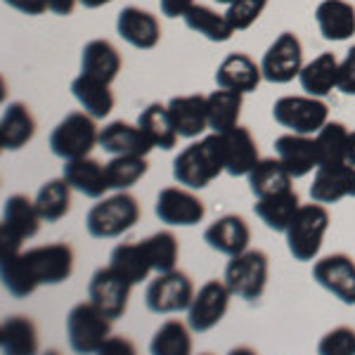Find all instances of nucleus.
<instances>
[{
    "label": "nucleus",
    "instance_id": "23",
    "mask_svg": "<svg viewBox=\"0 0 355 355\" xmlns=\"http://www.w3.org/2000/svg\"><path fill=\"white\" fill-rule=\"evenodd\" d=\"M62 175H64V180L71 185V190L81 192L90 199H102L112 190L110 178H107V166L95 162V159H90V157L64 162Z\"/></svg>",
    "mask_w": 355,
    "mask_h": 355
},
{
    "label": "nucleus",
    "instance_id": "29",
    "mask_svg": "<svg viewBox=\"0 0 355 355\" xmlns=\"http://www.w3.org/2000/svg\"><path fill=\"white\" fill-rule=\"evenodd\" d=\"M339 67L341 62L334 53H320L308 64H303L299 73L301 88L306 90V95L327 97L339 85Z\"/></svg>",
    "mask_w": 355,
    "mask_h": 355
},
{
    "label": "nucleus",
    "instance_id": "4",
    "mask_svg": "<svg viewBox=\"0 0 355 355\" xmlns=\"http://www.w3.org/2000/svg\"><path fill=\"white\" fill-rule=\"evenodd\" d=\"M140 220V204L128 190L100 199L85 216V230L95 239H116Z\"/></svg>",
    "mask_w": 355,
    "mask_h": 355
},
{
    "label": "nucleus",
    "instance_id": "6",
    "mask_svg": "<svg viewBox=\"0 0 355 355\" xmlns=\"http://www.w3.org/2000/svg\"><path fill=\"white\" fill-rule=\"evenodd\" d=\"M270 275V259L261 249H246L242 254L230 256L225 266V284L237 299L254 303L263 296Z\"/></svg>",
    "mask_w": 355,
    "mask_h": 355
},
{
    "label": "nucleus",
    "instance_id": "14",
    "mask_svg": "<svg viewBox=\"0 0 355 355\" xmlns=\"http://www.w3.org/2000/svg\"><path fill=\"white\" fill-rule=\"evenodd\" d=\"M157 218L173 227H192L199 225L206 216V206L190 187H164L157 194L154 204Z\"/></svg>",
    "mask_w": 355,
    "mask_h": 355
},
{
    "label": "nucleus",
    "instance_id": "1",
    "mask_svg": "<svg viewBox=\"0 0 355 355\" xmlns=\"http://www.w3.org/2000/svg\"><path fill=\"white\" fill-rule=\"evenodd\" d=\"M73 272V249L64 242L19 251L10 259H0L3 287L12 299H26L41 284H62Z\"/></svg>",
    "mask_w": 355,
    "mask_h": 355
},
{
    "label": "nucleus",
    "instance_id": "45",
    "mask_svg": "<svg viewBox=\"0 0 355 355\" xmlns=\"http://www.w3.org/2000/svg\"><path fill=\"white\" fill-rule=\"evenodd\" d=\"M8 8L17 10L21 15H28V17H38L48 10V0H3Z\"/></svg>",
    "mask_w": 355,
    "mask_h": 355
},
{
    "label": "nucleus",
    "instance_id": "2",
    "mask_svg": "<svg viewBox=\"0 0 355 355\" xmlns=\"http://www.w3.org/2000/svg\"><path fill=\"white\" fill-rule=\"evenodd\" d=\"M220 173H225L220 133H211L192 142L173 159L175 182L190 190H204Z\"/></svg>",
    "mask_w": 355,
    "mask_h": 355
},
{
    "label": "nucleus",
    "instance_id": "31",
    "mask_svg": "<svg viewBox=\"0 0 355 355\" xmlns=\"http://www.w3.org/2000/svg\"><path fill=\"white\" fill-rule=\"evenodd\" d=\"M0 348L5 355H33L38 353L36 322L26 315H10L0 324Z\"/></svg>",
    "mask_w": 355,
    "mask_h": 355
},
{
    "label": "nucleus",
    "instance_id": "35",
    "mask_svg": "<svg viewBox=\"0 0 355 355\" xmlns=\"http://www.w3.org/2000/svg\"><path fill=\"white\" fill-rule=\"evenodd\" d=\"M182 21H185V26L190 28V31L202 33L206 41H211V43H227L234 33H237L230 21H227V17L216 12L209 5L194 3L192 8L182 15Z\"/></svg>",
    "mask_w": 355,
    "mask_h": 355
},
{
    "label": "nucleus",
    "instance_id": "7",
    "mask_svg": "<svg viewBox=\"0 0 355 355\" xmlns=\"http://www.w3.org/2000/svg\"><path fill=\"white\" fill-rule=\"evenodd\" d=\"M97 119L88 112H71L62 119L50 133V150L55 157L71 162V159L88 157L100 145V128Z\"/></svg>",
    "mask_w": 355,
    "mask_h": 355
},
{
    "label": "nucleus",
    "instance_id": "19",
    "mask_svg": "<svg viewBox=\"0 0 355 355\" xmlns=\"http://www.w3.org/2000/svg\"><path fill=\"white\" fill-rule=\"evenodd\" d=\"M223 142V159H225V173L232 178L249 175V171L261 162L259 145L246 125H234V128L220 133Z\"/></svg>",
    "mask_w": 355,
    "mask_h": 355
},
{
    "label": "nucleus",
    "instance_id": "49",
    "mask_svg": "<svg viewBox=\"0 0 355 355\" xmlns=\"http://www.w3.org/2000/svg\"><path fill=\"white\" fill-rule=\"evenodd\" d=\"M346 162L355 166V130H351L348 135V147H346Z\"/></svg>",
    "mask_w": 355,
    "mask_h": 355
},
{
    "label": "nucleus",
    "instance_id": "22",
    "mask_svg": "<svg viewBox=\"0 0 355 355\" xmlns=\"http://www.w3.org/2000/svg\"><path fill=\"white\" fill-rule=\"evenodd\" d=\"M166 107L178 135L185 140H194L209 128V102L204 95H178Z\"/></svg>",
    "mask_w": 355,
    "mask_h": 355
},
{
    "label": "nucleus",
    "instance_id": "46",
    "mask_svg": "<svg viewBox=\"0 0 355 355\" xmlns=\"http://www.w3.org/2000/svg\"><path fill=\"white\" fill-rule=\"evenodd\" d=\"M194 5V0H159V8H162V15L168 17V19H178L182 17Z\"/></svg>",
    "mask_w": 355,
    "mask_h": 355
},
{
    "label": "nucleus",
    "instance_id": "37",
    "mask_svg": "<svg viewBox=\"0 0 355 355\" xmlns=\"http://www.w3.org/2000/svg\"><path fill=\"white\" fill-rule=\"evenodd\" d=\"M33 202H36L43 223H60L71 209V185L64 180V175L53 178V180L43 182Z\"/></svg>",
    "mask_w": 355,
    "mask_h": 355
},
{
    "label": "nucleus",
    "instance_id": "27",
    "mask_svg": "<svg viewBox=\"0 0 355 355\" xmlns=\"http://www.w3.org/2000/svg\"><path fill=\"white\" fill-rule=\"evenodd\" d=\"M112 83L102 81V78L88 76V73H78L71 81V95L76 97V102L83 107V112H88L93 119H107L116 105V97H114Z\"/></svg>",
    "mask_w": 355,
    "mask_h": 355
},
{
    "label": "nucleus",
    "instance_id": "21",
    "mask_svg": "<svg viewBox=\"0 0 355 355\" xmlns=\"http://www.w3.org/2000/svg\"><path fill=\"white\" fill-rule=\"evenodd\" d=\"M263 81L261 64H256L246 53H232L216 69V85L237 93H254Z\"/></svg>",
    "mask_w": 355,
    "mask_h": 355
},
{
    "label": "nucleus",
    "instance_id": "9",
    "mask_svg": "<svg viewBox=\"0 0 355 355\" xmlns=\"http://www.w3.org/2000/svg\"><path fill=\"white\" fill-rule=\"evenodd\" d=\"M272 119L289 133L318 135L320 128L329 121V107L322 102V97L284 95L275 100Z\"/></svg>",
    "mask_w": 355,
    "mask_h": 355
},
{
    "label": "nucleus",
    "instance_id": "33",
    "mask_svg": "<svg viewBox=\"0 0 355 355\" xmlns=\"http://www.w3.org/2000/svg\"><path fill=\"white\" fill-rule=\"evenodd\" d=\"M299 206H301V199H299V194L294 192V187H291L287 192H277V194H270V197L256 199L254 211L268 230L284 232L291 218H294V214L299 211Z\"/></svg>",
    "mask_w": 355,
    "mask_h": 355
},
{
    "label": "nucleus",
    "instance_id": "28",
    "mask_svg": "<svg viewBox=\"0 0 355 355\" xmlns=\"http://www.w3.org/2000/svg\"><path fill=\"white\" fill-rule=\"evenodd\" d=\"M123 67L121 53L116 50V45L105 41V38H95L88 41L81 50V73L88 76L102 78V81L112 83L119 76Z\"/></svg>",
    "mask_w": 355,
    "mask_h": 355
},
{
    "label": "nucleus",
    "instance_id": "3",
    "mask_svg": "<svg viewBox=\"0 0 355 355\" xmlns=\"http://www.w3.org/2000/svg\"><path fill=\"white\" fill-rule=\"evenodd\" d=\"M329 223L331 216L324 204L311 202L299 206V211H296L287 230H284V234H287V249L294 256V261L308 263L318 259L324 242V234L329 230Z\"/></svg>",
    "mask_w": 355,
    "mask_h": 355
},
{
    "label": "nucleus",
    "instance_id": "5",
    "mask_svg": "<svg viewBox=\"0 0 355 355\" xmlns=\"http://www.w3.org/2000/svg\"><path fill=\"white\" fill-rule=\"evenodd\" d=\"M41 223L43 218L36 209V202L26 194H12L5 199L3 223H0V259L19 254L21 244L41 232Z\"/></svg>",
    "mask_w": 355,
    "mask_h": 355
},
{
    "label": "nucleus",
    "instance_id": "30",
    "mask_svg": "<svg viewBox=\"0 0 355 355\" xmlns=\"http://www.w3.org/2000/svg\"><path fill=\"white\" fill-rule=\"evenodd\" d=\"M137 125L140 130L147 135V140L152 142L154 150H173L180 140L178 135L173 121H171V114H168V107L162 105V102H152L147 105L145 110L140 112L137 116Z\"/></svg>",
    "mask_w": 355,
    "mask_h": 355
},
{
    "label": "nucleus",
    "instance_id": "18",
    "mask_svg": "<svg viewBox=\"0 0 355 355\" xmlns=\"http://www.w3.org/2000/svg\"><path fill=\"white\" fill-rule=\"evenodd\" d=\"M275 152H277V159L284 164V168L289 171L291 178H303L313 173L320 166L318 142H315L313 135H279L275 140Z\"/></svg>",
    "mask_w": 355,
    "mask_h": 355
},
{
    "label": "nucleus",
    "instance_id": "47",
    "mask_svg": "<svg viewBox=\"0 0 355 355\" xmlns=\"http://www.w3.org/2000/svg\"><path fill=\"white\" fill-rule=\"evenodd\" d=\"M78 0H48V10L57 17H69L76 10Z\"/></svg>",
    "mask_w": 355,
    "mask_h": 355
},
{
    "label": "nucleus",
    "instance_id": "13",
    "mask_svg": "<svg viewBox=\"0 0 355 355\" xmlns=\"http://www.w3.org/2000/svg\"><path fill=\"white\" fill-rule=\"evenodd\" d=\"M130 289H133V284L123 279L112 266L97 268L88 282V299L110 320H119L128 311Z\"/></svg>",
    "mask_w": 355,
    "mask_h": 355
},
{
    "label": "nucleus",
    "instance_id": "11",
    "mask_svg": "<svg viewBox=\"0 0 355 355\" xmlns=\"http://www.w3.org/2000/svg\"><path fill=\"white\" fill-rule=\"evenodd\" d=\"M303 69V45L294 31H282L263 53L261 71L263 81L284 85L299 78Z\"/></svg>",
    "mask_w": 355,
    "mask_h": 355
},
{
    "label": "nucleus",
    "instance_id": "51",
    "mask_svg": "<svg viewBox=\"0 0 355 355\" xmlns=\"http://www.w3.org/2000/svg\"><path fill=\"white\" fill-rule=\"evenodd\" d=\"M214 3H218V5H230L232 0H214Z\"/></svg>",
    "mask_w": 355,
    "mask_h": 355
},
{
    "label": "nucleus",
    "instance_id": "48",
    "mask_svg": "<svg viewBox=\"0 0 355 355\" xmlns=\"http://www.w3.org/2000/svg\"><path fill=\"white\" fill-rule=\"evenodd\" d=\"M110 351H125V353H133V343H128L125 339H116V336H110V341L105 343L102 353H110Z\"/></svg>",
    "mask_w": 355,
    "mask_h": 355
},
{
    "label": "nucleus",
    "instance_id": "16",
    "mask_svg": "<svg viewBox=\"0 0 355 355\" xmlns=\"http://www.w3.org/2000/svg\"><path fill=\"white\" fill-rule=\"evenodd\" d=\"M346 197H355V166L343 164H320L315 168L311 199L324 206L336 204Z\"/></svg>",
    "mask_w": 355,
    "mask_h": 355
},
{
    "label": "nucleus",
    "instance_id": "40",
    "mask_svg": "<svg viewBox=\"0 0 355 355\" xmlns=\"http://www.w3.org/2000/svg\"><path fill=\"white\" fill-rule=\"evenodd\" d=\"M142 246H145L154 272L175 270L178 256H180V244H178V237L171 230H159L150 234L147 239H142Z\"/></svg>",
    "mask_w": 355,
    "mask_h": 355
},
{
    "label": "nucleus",
    "instance_id": "43",
    "mask_svg": "<svg viewBox=\"0 0 355 355\" xmlns=\"http://www.w3.org/2000/svg\"><path fill=\"white\" fill-rule=\"evenodd\" d=\"M320 355H355V329L353 327H334L320 339Z\"/></svg>",
    "mask_w": 355,
    "mask_h": 355
},
{
    "label": "nucleus",
    "instance_id": "17",
    "mask_svg": "<svg viewBox=\"0 0 355 355\" xmlns=\"http://www.w3.org/2000/svg\"><path fill=\"white\" fill-rule=\"evenodd\" d=\"M116 33L137 50H154L162 41V24L157 15L135 5H125L116 17Z\"/></svg>",
    "mask_w": 355,
    "mask_h": 355
},
{
    "label": "nucleus",
    "instance_id": "15",
    "mask_svg": "<svg viewBox=\"0 0 355 355\" xmlns=\"http://www.w3.org/2000/svg\"><path fill=\"white\" fill-rule=\"evenodd\" d=\"M313 279L346 306H355V261L348 254H329L313 266Z\"/></svg>",
    "mask_w": 355,
    "mask_h": 355
},
{
    "label": "nucleus",
    "instance_id": "10",
    "mask_svg": "<svg viewBox=\"0 0 355 355\" xmlns=\"http://www.w3.org/2000/svg\"><path fill=\"white\" fill-rule=\"evenodd\" d=\"M194 284L185 272L168 270L157 272V277L145 289V306L147 311L157 315H173L190 308L194 299Z\"/></svg>",
    "mask_w": 355,
    "mask_h": 355
},
{
    "label": "nucleus",
    "instance_id": "38",
    "mask_svg": "<svg viewBox=\"0 0 355 355\" xmlns=\"http://www.w3.org/2000/svg\"><path fill=\"white\" fill-rule=\"evenodd\" d=\"M152 355H190L192 353V336L190 324L180 320H166V322L154 331L150 343Z\"/></svg>",
    "mask_w": 355,
    "mask_h": 355
},
{
    "label": "nucleus",
    "instance_id": "20",
    "mask_svg": "<svg viewBox=\"0 0 355 355\" xmlns=\"http://www.w3.org/2000/svg\"><path fill=\"white\" fill-rule=\"evenodd\" d=\"M204 242L223 256H237L249 249L251 227H249V223L244 220V216L227 214L206 227Z\"/></svg>",
    "mask_w": 355,
    "mask_h": 355
},
{
    "label": "nucleus",
    "instance_id": "8",
    "mask_svg": "<svg viewBox=\"0 0 355 355\" xmlns=\"http://www.w3.org/2000/svg\"><path fill=\"white\" fill-rule=\"evenodd\" d=\"M112 322L95 303H76L67 315V336L71 351L90 355L102 353L105 343L112 336Z\"/></svg>",
    "mask_w": 355,
    "mask_h": 355
},
{
    "label": "nucleus",
    "instance_id": "42",
    "mask_svg": "<svg viewBox=\"0 0 355 355\" xmlns=\"http://www.w3.org/2000/svg\"><path fill=\"white\" fill-rule=\"evenodd\" d=\"M268 3L270 0H232L225 10V17L234 31H246V28H251L259 21V17L268 8Z\"/></svg>",
    "mask_w": 355,
    "mask_h": 355
},
{
    "label": "nucleus",
    "instance_id": "41",
    "mask_svg": "<svg viewBox=\"0 0 355 355\" xmlns=\"http://www.w3.org/2000/svg\"><path fill=\"white\" fill-rule=\"evenodd\" d=\"M351 130L341 121H327L315 135L320 152V164H343L346 162V147Z\"/></svg>",
    "mask_w": 355,
    "mask_h": 355
},
{
    "label": "nucleus",
    "instance_id": "36",
    "mask_svg": "<svg viewBox=\"0 0 355 355\" xmlns=\"http://www.w3.org/2000/svg\"><path fill=\"white\" fill-rule=\"evenodd\" d=\"M206 102H209V128L214 133H225V130L239 125L244 93L218 88L211 95H206Z\"/></svg>",
    "mask_w": 355,
    "mask_h": 355
},
{
    "label": "nucleus",
    "instance_id": "34",
    "mask_svg": "<svg viewBox=\"0 0 355 355\" xmlns=\"http://www.w3.org/2000/svg\"><path fill=\"white\" fill-rule=\"evenodd\" d=\"M110 266L121 275L123 279H128L130 284H140L150 277L152 263L147 259V251L142 242H121L112 249L110 256Z\"/></svg>",
    "mask_w": 355,
    "mask_h": 355
},
{
    "label": "nucleus",
    "instance_id": "24",
    "mask_svg": "<svg viewBox=\"0 0 355 355\" xmlns=\"http://www.w3.org/2000/svg\"><path fill=\"white\" fill-rule=\"evenodd\" d=\"M100 150H105L112 157H121V154H137V157H147L154 147L147 140V135L140 130V125L125 123V121H112L105 128H100Z\"/></svg>",
    "mask_w": 355,
    "mask_h": 355
},
{
    "label": "nucleus",
    "instance_id": "25",
    "mask_svg": "<svg viewBox=\"0 0 355 355\" xmlns=\"http://www.w3.org/2000/svg\"><path fill=\"white\" fill-rule=\"evenodd\" d=\"M315 21L324 41L343 43L355 36V8L348 0H322L315 8Z\"/></svg>",
    "mask_w": 355,
    "mask_h": 355
},
{
    "label": "nucleus",
    "instance_id": "26",
    "mask_svg": "<svg viewBox=\"0 0 355 355\" xmlns=\"http://www.w3.org/2000/svg\"><path fill=\"white\" fill-rule=\"evenodd\" d=\"M36 135V119L24 102H10L0 119V147L17 152L26 147Z\"/></svg>",
    "mask_w": 355,
    "mask_h": 355
},
{
    "label": "nucleus",
    "instance_id": "32",
    "mask_svg": "<svg viewBox=\"0 0 355 355\" xmlns=\"http://www.w3.org/2000/svg\"><path fill=\"white\" fill-rule=\"evenodd\" d=\"M249 180V190L254 194L256 199H263V197H270V194H277V192H287L291 190V173L284 168V164L275 157H268V159H261L254 168L249 171L246 175Z\"/></svg>",
    "mask_w": 355,
    "mask_h": 355
},
{
    "label": "nucleus",
    "instance_id": "44",
    "mask_svg": "<svg viewBox=\"0 0 355 355\" xmlns=\"http://www.w3.org/2000/svg\"><path fill=\"white\" fill-rule=\"evenodd\" d=\"M336 90H341L343 95L355 97V45L346 53L339 67V85Z\"/></svg>",
    "mask_w": 355,
    "mask_h": 355
},
{
    "label": "nucleus",
    "instance_id": "50",
    "mask_svg": "<svg viewBox=\"0 0 355 355\" xmlns=\"http://www.w3.org/2000/svg\"><path fill=\"white\" fill-rule=\"evenodd\" d=\"M85 10H97V8H105V5L114 3V0H78Z\"/></svg>",
    "mask_w": 355,
    "mask_h": 355
},
{
    "label": "nucleus",
    "instance_id": "39",
    "mask_svg": "<svg viewBox=\"0 0 355 355\" xmlns=\"http://www.w3.org/2000/svg\"><path fill=\"white\" fill-rule=\"evenodd\" d=\"M107 166V178H110V187L116 192L130 190L135 182H140L150 171L147 157H137V154H121V157H112Z\"/></svg>",
    "mask_w": 355,
    "mask_h": 355
},
{
    "label": "nucleus",
    "instance_id": "12",
    "mask_svg": "<svg viewBox=\"0 0 355 355\" xmlns=\"http://www.w3.org/2000/svg\"><path fill=\"white\" fill-rule=\"evenodd\" d=\"M232 291L225 284V279H209L202 289L194 294V299L187 308V324L192 331H209L225 318L227 308H230Z\"/></svg>",
    "mask_w": 355,
    "mask_h": 355
}]
</instances>
